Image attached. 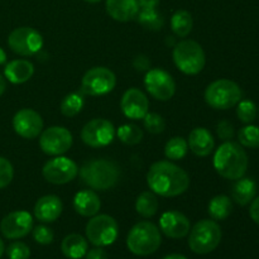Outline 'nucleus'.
I'll list each match as a JSON object with an SVG mask.
<instances>
[{"label":"nucleus","mask_w":259,"mask_h":259,"mask_svg":"<svg viewBox=\"0 0 259 259\" xmlns=\"http://www.w3.org/2000/svg\"><path fill=\"white\" fill-rule=\"evenodd\" d=\"M147 184L156 195L175 197L182 195L190 186V177L181 167L169 161H159L151 166Z\"/></svg>","instance_id":"1"},{"label":"nucleus","mask_w":259,"mask_h":259,"mask_svg":"<svg viewBox=\"0 0 259 259\" xmlns=\"http://www.w3.org/2000/svg\"><path fill=\"white\" fill-rule=\"evenodd\" d=\"M214 167L224 179L239 180L247 172L248 156L240 144L225 142L215 152Z\"/></svg>","instance_id":"2"},{"label":"nucleus","mask_w":259,"mask_h":259,"mask_svg":"<svg viewBox=\"0 0 259 259\" xmlns=\"http://www.w3.org/2000/svg\"><path fill=\"white\" fill-rule=\"evenodd\" d=\"M80 176L90 189L105 191L115 186L120 171L114 162L108 159H93L81 167Z\"/></svg>","instance_id":"3"},{"label":"nucleus","mask_w":259,"mask_h":259,"mask_svg":"<svg viewBox=\"0 0 259 259\" xmlns=\"http://www.w3.org/2000/svg\"><path fill=\"white\" fill-rule=\"evenodd\" d=\"M162 242L159 229L149 222L137 223L126 238V247L136 255H149L156 252Z\"/></svg>","instance_id":"4"},{"label":"nucleus","mask_w":259,"mask_h":259,"mask_svg":"<svg viewBox=\"0 0 259 259\" xmlns=\"http://www.w3.org/2000/svg\"><path fill=\"white\" fill-rule=\"evenodd\" d=\"M174 62L181 72L186 75H197L206 63V57L201 46L191 39L176 43L174 48Z\"/></svg>","instance_id":"5"},{"label":"nucleus","mask_w":259,"mask_h":259,"mask_svg":"<svg viewBox=\"0 0 259 259\" xmlns=\"http://www.w3.org/2000/svg\"><path fill=\"white\" fill-rule=\"evenodd\" d=\"M222 240V229L214 220H200L194 225L189 238L190 249L196 254H207L218 248Z\"/></svg>","instance_id":"6"},{"label":"nucleus","mask_w":259,"mask_h":259,"mask_svg":"<svg viewBox=\"0 0 259 259\" xmlns=\"http://www.w3.org/2000/svg\"><path fill=\"white\" fill-rule=\"evenodd\" d=\"M242 99V90L234 81L220 78L210 83L205 91V101L217 110H227L237 105Z\"/></svg>","instance_id":"7"},{"label":"nucleus","mask_w":259,"mask_h":259,"mask_svg":"<svg viewBox=\"0 0 259 259\" xmlns=\"http://www.w3.org/2000/svg\"><path fill=\"white\" fill-rule=\"evenodd\" d=\"M86 237L96 247H108L118 238V223L109 215H95L86 225Z\"/></svg>","instance_id":"8"},{"label":"nucleus","mask_w":259,"mask_h":259,"mask_svg":"<svg viewBox=\"0 0 259 259\" xmlns=\"http://www.w3.org/2000/svg\"><path fill=\"white\" fill-rule=\"evenodd\" d=\"M116 77L106 67H94L83 75L81 81V93L89 96H101L114 90Z\"/></svg>","instance_id":"9"},{"label":"nucleus","mask_w":259,"mask_h":259,"mask_svg":"<svg viewBox=\"0 0 259 259\" xmlns=\"http://www.w3.org/2000/svg\"><path fill=\"white\" fill-rule=\"evenodd\" d=\"M8 45L14 53L28 57L39 52L43 46V38L33 28L20 27L10 33Z\"/></svg>","instance_id":"10"},{"label":"nucleus","mask_w":259,"mask_h":259,"mask_svg":"<svg viewBox=\"0 0 259 259\" xmlns=\"http://www.w3.org/2000/svg\"><path fill=\"white\" fill-rule=\"evenodd\" d=\"M115 137V128L109 120L103 118L93 119L83 125L81 131V139L83 143L93 148L105 147L113 142Z\"/></svg>","instance_id":"11"},{"label":"nucleus","mask_w":259,"mask_h":259,"mask_svg":"<svg viewBox=\"0 0 259 259\" xmlns=\"http://www.w3.org/2000/svg\"><path fill=\"white\" fill-rule=\"evenodd\" d=\"M42 174L50 184L65 185L76 179L78 168L72 159L57 156L43 166Z\"/></svg>","instance_id":"12"},{"label":"nucleus","mask_w":259,"mask_h":259,"mask_svg":"<svg viewBox=\"0 0 259 259\" xmlns=\"http://www.w3.org/2000/svg\"><path fill=\"white\" fill-rule=\"evenodd\" d=\"M39 146L48 156H61L72 146V134L63 126H51L40 133Z\"/></svg>","instance_id":"13"},{"label":"nucleus","mask_w":259,"mask_h":259,"mask_svg":"<svg viewBox=\"0 0 259 259\" xmlns=\"http://www.w3.org/2000/svg\"><path fill=\"white\" fill-rule=\"evenodd\" d=\"M144 85L147 91L154 99L161 101H167L175 95L176 83L172 76L162 68H152L147 72L144 78Z\"/></svg>","instance_id":"14"},{"label":"nucleus","mask_w":259,"mask_h":259,"mask_svg":"<svg viewBox=\"0 0 259 259\" xmlns=\"http://www.w3.org/2000/svg\"><path fill=\"white\" fill-rule=\"evenodd\" d=\"M13 128L18 136L25 139H34L42 133L43 119L33 109H22L13 118Z\"/></svg>","instance_id":"15"},{"label":"nucleus","mask_w":259,"mask_h":259,"mask_svg":"<svg viewBox=\"0 0 259 259\" xmlns=\"http://www.w3.org/2000/svg\"><path fill=\"white\" fill-rule=\"evenodd\" d=\"M33 228V218L27 211H13L0 223V230L8 239H19L28 235Z\"/></svg>","instance_id":"16"},{"label":"nucleus","mask_w":259,"mask_h":259,"mask_svg":"<svg viewBox=\"0 0 259 259\" xmlns=\"http://www.w3.org/2000/svg\"><path fill=\"white\" fill-rule=\"evenodd\" d=\"M120 108L124 115L129 119H143L148 114L149 101L139 89L132 88L124 93L120 101Z\"/></svg>","instance_id":"17"},{"label":"nucleus","mask_w":259,"mask_h":259,"mask_svg":"<svg viewBox=\"0 0 259 259\" xmlns=\"http://www.w3.org/2000/svg\"><path fill=\"white\" fill-rule=\"evenodd\" d=\"M159 227L166 237L180 239L190 233V220L182 212L171 210L162 214Z\"/></svg>","instance_id":"18"},{"label":"nucleus","mask_w":259,"mask_h":259,"mask_svg":"<svg viewBox=\"0 0 259 259\" xmlns=\"http://www.w3.org/2000/svg\"><path fill=\"white\" fill-rule=\"evenodd\" d=\"M62 202L55 195H46L40 197L34 205V217L40 223H52L60 218L62 212Z\"/></svg>","instance_id":"19"},{"label":"nucleus","mask_w":259,"mask_h":259,"mask_svg":"<svg viewBox=\"0 0 259 259\" xmlns=\"http://www.w3.org/2000/svg\"><path fill=\"white\" fill-rule=\"evenodd\" d=\"M106 12L118 22H129L138 15V0H106Z\"/></svg>","instance_id":"20"},{"label":"nucleus","mask_w":259,"mask_h":259,"mask_svg":"<svg viewBox=\"0 0 259 259\" xmlns=\"http://www.w3.org/2000/svg\"><path fill=\"white\" fill-rule=\"evenodd\" d=\"M189 144L190 149L192 153H195L199 157H206L212 152L215 146L214 138L211 133L205 128H195L192 129L189 136Z\"/></svg>","instance_id":"21"},{"label":"nucleus","mask_w":259,"mask_h":259,"mask_svg":"<svg viewBox=\"0 0 259 259\" xmlns=\"http://www.w3.org/2000/svg\"><path fill=\"white\" fill-rule=\"evenodd\" d=\"M100 199L91 190H83V191L77 192L75 195V199H73V207H75L76 212L80 214L81 217H95L100 210Z\"/></svg>","instance_id":"22"},{"label":"nucleus","mask_w":259,"mask_h":259,"mask_svg":"<svg viewBox=\"0 0 259 259\" xmlns=\"http://www.w3.org/2000/svg\"><path fill=\"white\" fill-rule=\"evenodd\" d=\"M34 73V66L27 60L10 61L4 68V75L12 83H24Z\"/></svg>","instance_id":"23"},{"label":"nucleus","mask_w":259,"mask_h":259,"mask_svg":"<svg viewBox=\"0 0 259 259\" xmlns=\"http://www.w3.org/2000/svg\"><path fill=\"white\" fill-rule=\"evenodd\" d=\"M257 194V185L250 179H239L232 189V197L238 205H245L253 201Z\"/></svg>","instance_id":"24"},{"label":"nucleus","mask_w":259,"mask_h":259,"mask_svg":"<svg viewBox=\"0 0 259 259\" xmlns=\"http://www.w3.org/2000/svg\"><path fill=\"white\" fill-rule=\"evenodd\" d=\"M61 249L65 257L70 259H81L88 253V242L80 234H70L62 240Z\"/></svg>","instance_id":"25"},{"label":"nucleus","mask_w":259,"mask_h":259,"mask_svg":"<svg viewBox=\"0 0 259 259\" xmlns=\"http://www.w3.org/2000/svg\"><path fill=\"white\" fill-rule=\"evenodd\" d=\"M158 199L153 191H144L138 196L136 210L141 217L152 218L158 211Z\"/></svg>","instance_id":"26"},{"label":"nucleus","mask_w":259,"mask_h":259,"mask_svg":"<svg viewBox=\"0 0 259 259\" xmlns=\"http://www.w3.org/2000/svg\"><path fill=\"white\" fill-rule=\"evenodd\" d=\"M232 200L225 195H218L209 204V214L214 220H225L232 214Z\"/></svg>","instance_id":"27"},{"label":"nucleus","mask_w":259,"mask_h":259,"mask_svg":"<svg viewBox=\"0 0 259 259\" xmlns=\"http://www.w3.org/2000/svg\"><path fill=\"white\" fill-rule=\"evenodd\" d=\"M171 28L177 37H187L192 30L191 14L187 10H177L171 18Z\"/></svg>","instance_id":"28"},{"label":"nucleus","mask_w":259,"mask_h":259,"mask_svg":"<svg viewBox=\"0 0 259 259\" xmlns=\"http://www.w3.org/2000/svg\"><path fill=\"white\" fill-rule=\"evenodd\" d=\"M137 18L139 24L149 30H159L164 24L163 17L157 9H141Z\"/></svg>","instance_id":"29"},{"label":"nucleus","mask_w":259,"mask_h":259,"mask_svg":"<svg viewBox=\"0 0 259 259\" xmlns=\"http://www.w3.org/2000/svg\"><path fill=\"white\" fill-rule=\"evenodd\" d=\"M187 151H189V144L182 137H175V138L169 139L164 147L166 157L168 159H174V161L184 158L187 154Z\"/></svg>","instance_id":"30"},{"label":"nucleus","mask_w":259,"mask_h":259,"mask_svg":"<svg viewBox=\"0 0 259 259\" xmlns=\"http://www.w3.org/2000/svg\"><path fill=\"white\" fill-rule=\"evenodd\" d=\"M83 108V98L81 94L72 93L65 96V99L61 103V113L67 118L77 115Z\"/></svg>","instance_id":"31"},{"label":"nucleus","mask_w":259,"mask_h":259,"mask_svg":"<svg viewBox=\"0 0 259 259\" xmlns=\"http://www.w3.org/2000/svg\"><path fill=\"white\" fill-rule=\"evenodd\" d=\"M116 134H118V138L128 146H136V144L141 143L142 138H143L142 129L134 124H124L118 129Z\"/></svg>","instance_id":"32"},{"label":"nucleus","mask_w":259,"mask_h":259,"mask_svg":"<svg viewBox=\"0 0 259 259\" xmlns=\"http://www.w3.org/2000/svg\"><path fill=\"white\" fill-rule=\"evenodd\" d=\"M238 139L247 148H259V126L247 125L238 133Z\"/></svg>","instance_id":"33"},{"label":"nucleus","mask_w":259,"mask_h":259,"mask_svg":"<svg viewBox=\"0 0 259 259\" xmlns=\"http://www.w3.org/2000/svg\"><path fill=\"white\" fill-rule=\"evenodd\" d=\"M237 115L240 119V121L245 124H250L257 116V106L250 100L239 101L237 108Z\"/></svg>","instance_id":"34"},{"label":"nucleus","mask_w":259,"mask_h":259,"mask_svg":"<svg viewBox=\"0 0 259 259\" xmlns=\"http://www.w3.org/2000/svg\"><path fill=\"white\" fill-rule=\"evenodd\" d=\"M144 128L152 134H159L166 128V121L156 113H148L144 116Z\"/></svg>","instance_id":"35"},{"label":"nucleus","mask_w":259,"mask_h":259,"mask_svg":"<svg viewBox=\"0 0 259 259\" xmlns=\"http://www.w3.org/2000/svg\"><path fill=\"white\" fill-rule=\"evenodd\" d=\"M8 257L9 259H29L30 249L27 244L22 242H14L8 247Z\"/></svg>","instance_id":"36"},{"label":"nucleus","mask_w":259,"mask_h":259,"mask_svg":"<svg viewBox=\"0 0 259 259\" xmlns=\"http://www.w3.org/2000/svg\"><path fill=\"white\" fill-rule=\"evenodd\" d=\"M14 177L12 163L4 157H0V190L7 187Z\"/></svg>","instance_id":"37"},{"label":"nucleus","mask_w":259,"mask_h":259,"mask_svg":"<svg viewBox=\"0 0 259 259\" xmlns=\"http://www.w3.org/2000/svg\"><path fill=\"white\" fill-rule=\"evenodd\" d=\"M33 238L37 243L42 245H48L53 242V235L52 229H50L48 227H45V225H38L33 229Z\"/></svg>","instance_id":"38"},{"label":"nucleus","mask_w":259,"mask_h":259,"mask_svg":"<svg viewBox=\"0 0 259 259\" xmlns=\"http://www.w3.org/2000/svg\"><path fill=\"white\" fill-rule=\"evenodd\" d=\"M217 133L220 139H223V141H229L234 136V128H233V125L228 120H222L218 124Z\"/></svg>","instance_id":"39"},{"label":"nucleus","mask_w":259,"mask_h":259,"mask_svg":"<svg viewBox=\"0 0 259 259\" xmlns=\"http://www.w3.org/2000/svg\"><path fill=\"white\" fill-rule=\"evenodd\" d=\"M133 66L137 71H147L151 67V61L144 55H139L134 58Z\"/></svg>","instance_id":"40"},{"label":"nucleus","mask_w":259,"mask_h":259,"mask_svg":"<svg viewBox=\"0 0 259 259\" xmlns=\"http://www.w3.org/2000/svg\"><path fill=\"white\" fill-rule=\"evenodd\" d=\"M85 257L86 259H109L106 252L101 247L94 248V249L89 250V252L86 253Z\"/></svg>","instance_id":"41"},{"label":"nucleus","mask_w":259,"mask_h":259,"mask_svg":"<svg viewBox=\"0 0 259 259\" xmlns=\"http://www.w3.org/2000/svg\"><path fill=\"white\" fill-rule=\"evenodd\" d=\"M249 215L253 222L257 223L259 225V196L255 197V200L252 201V205H250L249 209Z\"/></svg>","instance_id":"42"},{"label":"nucleus","mask_w":259,"mask_h":259,"mask_svg":"<svg viewBox=\"0 0 259 259\" xmlns=\"http://www.w3.org/2000/svg\"><path fill=\"white\" fill-rule=\"evenodd\" d=\"M159 4V0H138V5L141 9H156Z\"/></svg>","instance_id":"43"},{"label":"nucleus","mask_w":259,"mask_h":259,"mask_svg":"<svg viewBox=\"0 0 259 259\" xmlns=\"http://www.w3.org/2000/svg\"><path fill=\"white\" fill-rule=\"evenodd\" d=\"M5 88H7V83H5L4 77H3V76L0 75V96H2L3 94H4Z\"/></svg>","instance_id":"44"},{"label":"nucleus","mask_w":259,"mask_h":259,"mask_svg":"<svg viewBox=\"0 0 259 259\" xmlns=\"http://www.w3.org/2000/svg\"><path fill=\"white\" fill-rule=\"evenodd\" d=\"M5 62H7V53H5V51L0 47V65H3V63Z\"/></svg>","instance_id":"45"},{"label":"nucleus","mask_w":259,"mask_h":259,"mask_svg":"<svg viewBox=\"0 0 259 259\" xmlns=\"http://www.w3.org/2000/svg\"><path fill=\"white\" fill-rule=\"evenodd\" d=\"M163 259H187V258L184 257V255H181V254H169V255H167V257H164Z\"/></svg>","instance_id":"46"},{"label":"nucleus","mask_w":259,"mask_h":259,"mask_svg":"<svg viewBox=\"0 0 259 259\" xmlns=\"http://www.w3.org/2000/svg\"><path fill=\"white\" fill-rule=\"evenodd\" d=\"M3 253H4V243H3V240L0 239V257L3 255Z\"/></svg>","instance_id":"47"},{"label":"nucleus","mask_w":259,"mask_h":259,"mask_svg":"<svg viewBox=\"0 0 259 259\" xmlns=\"http://www.w3.org/2000/svg\"><path fill=\"white\" fill-rule=\"evenodd\" d=\"M85 2H88V3H99V2H101V0H85Z\"/></svg>","instance_id":"48"}]
</instances>
